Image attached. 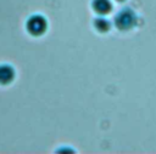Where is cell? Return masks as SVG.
<instances>
[{
    "label": "cell",
    "mask_w": 156,
    "mask_h": 154,
    "mask_svg": "<svg viewBox=\"0 0 156 154\" xmlns=\"http://www.w3.org/2000/svg\"><path fill=\"white\" fill-rule=\"evenodd\" d=\"M94 28H95L98 32H100V33H106V32L110 30L111 23H110L108 19H106V18L102 17V16H100V17H98V18L94 19Z\"/></svg>",
    "instance_id": "5"
},
{
    "label": "cell",
    "mask_w": 156,
    "mask_h": 154,
    "mask_svg": "<svg viewBox=\"0 0 156 154\" xmlns=\"http://www.w3.org/2000/svg\"><path fill=\"white\" fill-rule=\"evenodd\" d=\"M91 8L99 16H105L111 12L112 4L111 0H91Z\"/></svg>",
    "instance_id": "3"
},
{
    "label": "cell",
    "mask_w": 156,
    "mask_h": 154,
    "mask_svg": "<svg viewBox=\"0 0 156 154\" xmlns=\"http://www.w3.org/2000/svg\"><path fill=\"white\" fill-rule=\"evenodd\" d=\"M113 23L118 30L128 32L136 25L138 16L134 12V10H132L129 7H124L116 13V16L113 18Z\"/></svg>",
    "instance_id": "1"
},
{
    "label": "cell",
    "mask_w": 156,
    "mask_h": 154,
    "mask_svg": "<svg viewBox=\"0 0 156 154\" xmlns=\"http://www.w3.org/2000/svg\"><path fill=\"white\" fill-rule=\"evenodd\" d=\"M15 79V69L10 64H0V85H9Z\"/></svg>",
    "instance_id": "4"
},
{
    "label": "cell",
    "mask_w": 156,
    "mask_h": 154,
    "mask_svg": "<svg viewBox=\"0 0 156 154\" xmlns=\"http://www.w3.org/2000/svg\"><path fill=\"white\" fill-rule=\"evenodd\" d=\"M26 29L27 32L33 36H40L43 35L48 29V22L44 16L41 15H33L30 16L26 22Z\"/></svg>",
    "instance_id": "2"
},
{
    "label": "cell",
    "mask_w": 156,
    "mask_h": 154,
    "mask_svg": "<svg viewBox=\"0 0 156 154\" xmlns=\"http://www.w3.org/2000/svg\"><path fill=\"white\" fill-rule=\"evenodd\" d=\"M115 1H117V2H123V1H126V0H115Z\"/></svg>",
    "instance_id": "6"
}]
</instances>
